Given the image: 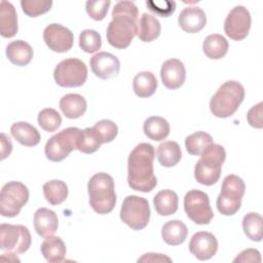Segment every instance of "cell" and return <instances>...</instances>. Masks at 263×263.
I'll return each mask as SVG.
<instances>
[{
    "label": "cell",
    "instance_id": "cell-3",
    "mask_svg": "<svg viewBox=\"0 0 263 263\" xmlns=\"http://www.w3.org/2000/svg\"><path fill=\"white\" fill-rule=\"evenodd\" d=\"M87 191L89 204L96 213L105 215L112 212L116 203V193L114 180L110 175L106 173L93 175L88 181Z\"/></svg>",
    "mask_w": 263,
    "mask_h": 263
},
{
    "label": "cell",
    "instance_id": "cell-17",
    "mask_svg": "<svg viewBox=\"0 0 263 263\" xmlns=\"http://www.w3.org/2000/svg\"><path fill=\"white\" fill-rule=\"evenodd\" d=\"M160 77L166 88L177 89L181 87L186 79L184 64L178 59H170L165 61L160 69Z\"/></svg>",
    "mask_w": 263,
    "mask_h": 263
},
{
    "label": "cell",
    "instance_id": "cell-27",
    "mask_svg": "<svg viewBox=\"0 0 263 263\" xmlns=\"http://www.w3.org/2000/svg\"><path fill=\"white\" fill-rule=\"evenodd\" d=\"M156 156L162 166L172 167L181 160L182 151L177 142L165 141L157 147Z\"/></svg>",
    "mask_w": 263,
    "mask_h": 263
},
{
    "label": "cell",
    "instance_id": "cell-40",
    "mask_svg": "<svg viewBox=\"0 0 263 263\" xmlns=\"http://www.w3.org/2000/svg\"><path fill=\"white\" fill-rule=\"evenodd\" d=\"M110 0H96L86 1L85 10L87 14L95 21H102L105 18L110 7Z\"/></svg>",
    "mask_w": 263,
    "mask_h": 263
},
{
    "label": "cell",
    "instance_id": "cell-12",
    "mask_svg": "<svg viewBox=\"0 0 263 263\" xmlns=\"http://www.w3.org/2000/svg\"><path fill=\"white\" fill-rule=\"evenodd\" d=\"M184 210L195 224H209L214 218L206 193L200 190H190L184 197Z\"/></svg>",
    "mask_w": 263,
    "mask_h": 263
},
{
    "label": "cell",
    "instance_id": "cell-36",
    "mask_svg": "<svg viewBox=\"0 0 263 263\" xmlns=\"http://www.w3.org/2000/svg\"><path fill=\"white\" fill-rule=\"evenodd\" d=\"M101 45H102L101 35L97 31L86 29L80 33L79 46L83 51L87 53L96 52L101 48Z\"/></svg>",
    "mask_w": 263,
    "mask_h": 263
},
{
    "label": "cell",
    "instance_id": "cell-7",
    "mask_svg": "<svg viewBox=\"0 0 263 263\" xmlns=\"http://www.w3.org/2000/svg\"><path fill=\"white\" fill-rule=\"evenodd\" d=\"M81 135L82 129L77 127H68L53 135L45 144L46 157L54 162L64 160L74 149L78 148Z\"/></svg>",
    "mask_w": 263,
    "mask_h": 263
},
{
    "label": "cell",
    "instance_id": "cell-33",
    "mask_svg": "<svg viewBox=\"0 0 263 263\" xmlns=\"http://www.w3.org/2000/svg\"><path fill=\"white\" fill-rule=\"evenodd\" d=\"M212 144L213 138L205 132H196L185 139L186 150L191 155H200Z\"/></svg>",
    "mask_w": 263,
    "mask_h": 263
},
{
    "label": "cell",
    "instance_id": "cell-16",
    "mask_svg": "<svg viewBox=\"0 0 263 263\" xmlns=\"http://www.w3.org/2000/svg\"><path fill=\"white\" fill-rule=\"evenodd\" d=\"M89 65L93 74L101 79L112 78L120 70L118 58L106 51H101L92 55L89 60Z\"/></svg>",
    "mask_w": 263,
    "mask_h": 263
},
{
    "label": "cell",
    "instance_id": "cell-23",
    "mask_svg": "<svg viewBox=\"0 0 263 263\" xmlns=\"http://www.w3.org/2000/svg\"><path fill=\"white\" fill-rule=\"evenodd\" d=\"M10 133L20 144L27 147H33L38 145L41 139L37 128L30 123L24 121L13 123L10 127Z\"/></svg>",
    "mask_w": 263,
    "mask_h": 263
},
{
    "label": "cell",
    "instance_id": "cell-9",
    "mask_svg": "<svg viewBox=\"0 0 263 263\" xmlns=\"http://www.w3.org/2000/svg\"><path fill=\"white\" fill-rule=\"evenodd\" d=\"M28 200L29 190L26 185L16 181L8 182L1 189L0 213L3 217H15Z\"/></svg>",
    "mask_w": 263,
    "mask_h": 263
},
{
    "label": "cell",
    "instance_id": "cell-19",
    "mask_svg": "<svg viewBox=\"0 0 263 263\" xmlns=\"http://www.w3.org/2000/svg\"><path fill=\"white\" fill-rule=\"evenodd\" d=\"M58 226L59 219L53 211L46 208H40L35 212L34 227L40 236L47 237L54 234Z\"/></svg>",
    "mask_w": 263,
    "mask_h": 263
},
{
    "label": "cell",
    "instance_id": "cell-22",
    "mask_svg": "<svg viewBox=\"0 0 263 263\" xmlns=\"http://www.w3.org/2000/svg\"><path fill=\"white\" fill-rule=\"evenodd\" d=\"M6 57L13 65L27 66L33 58V48L24 40H14L6 46Z\"/></svg>",
    "mask_w": 263,
    "mask_h": 263
},
{
    "label": "cell",
    "instance_id": "cell-42",
    "mask_svg": "<svg viewBox=\"0 0 263 263\" xmlns=\"http://www.w3.org/2000/svg\"><path fill=\"white\" fill-rule=\"evenodd\" d=\"M247 119L251 126L256 128L262 127V103H258L249 110Z\"/></svg>",
    "mask_w": 263,
    "mask_h": 263
},
{
    "label": "cell",
    "instance_id": "cell-4",
    "mask_svg": "<svg viewBox=\"0 0 263 263\" xmlns=\"http://www.w3.org/2000/svg\"><path fill=\"white\" fill-rule=\"evenodd\" d=\"M245 99L243 86L234 80L224 82L210 101L211 112L219 118L233 115Z\"/></svg>",
    "mask_w": 263,
    "mask_h": 263
},
{
    "label": "cell",
    "instance_id": "cell-5",
    "mask_svg": "<svg viewBox=\"0 0 263 263\" xmlns=\"http://www.w3.org/2000/svg\"><path fill=\"white\" fill-rule=\"evenodd\" d=\"M225 158L226 152L223 146L214 143L210 145L200 154V159L195 164L194 177L196 181L205 186L217 183L221 176Z\"/></svg>",
    "mask_w": 263,
    "mask_h": 263
},
{
    "label": "cell",
    "instance_id": "cell-1",
    "mask_svg": "<svg viewBox=\"0 0 263 263\" xmlns=\"http://www.w3.org/2000/svg\"><path fill=\"white\" fill-rule=\"evenodd\" d=\"M139 10L132 1H119L112 10V21L107 28V40L115 48L123 49L129 46L138 34Z\"/></svg>",
    "mask_w": 263,
    "mask_h": 263
},
{
    "label": "cell",
    "instance_id": "cell-26",
    "mask_svg": "<svg viewBox=\"0 0 263 263\" xmlns=\"http://www.w3.org/2000/svg\"><path fill=\"white\" fill-rule=\"evenodd\" d=\"M161 32L159 21L147 12L143 13L138 24V37L143 42H151L155 40Z\"/></svg>",
    "mask_w": 263,
    "mask_h": 263
},
{
    "label": "cell",
    "instance_id": "cell-20",
    "mask_svg": "<svg viewBox=\"0 0 263 263\" xmlns=\"http://www.w3.org/2000/svg\"><path fill=\"white\" fill-rule=\"evenodd\" d=\"M17 33V14L14 6L5 0L0 2V34L11 38Z\"/></svg>",
    "mask_w": 263,
    "mask_h": 263
},
{
    "label": "cell",
    "instance_id": "cell-21",
    "mask_svg": "<svg viewBox=\"0 0 263 263\" xmlns=\"http://www.w3.org/2000/svg\"><path fill=\"white\" fill-rule=\"evenodd\" d=\"M87 108L85 99L78 93L65 95L60 100V109L63 114L70 119H76L81 117Z\"/></svg>",
    "mask_w": 263,
    "mask_h": 263
},
{
    "label": "cell",
    "instance_id": "cell-10",
    "mask_svg": "<svg viewBox=\"0 0 263 263\" xmlns=\"http://www.w3.org/2000/svg\"><path fill=\"white\" fill-rule=\"evenodd\" d=\"M53 78L62 87H78L86 81L87 67L79 59H66L57 65Z\"/></svg>",
    "mask_w": 263,
    "mask_h": 263
},
{
    "label": "cell",
    "instance_id": "cell-38",
    "mask_svg": "<svg viewBox=\"0 0 263 263\" xmlns=\"http://www.w3.org/2000/svg\"><path fill=\"white\" fill-rule=\"evenodd\" d=\"M102 143L97 137L92 127H86L82 130V135L80 137L78 143V150L85 154H90L99 150Z\"/></svg>",
    "mask_w": 263,
    "mask_h": 263
},
{
    "label": "cell",
    "instance_id": "cell-24",
    "mask_svg": "<svg viewBox=\"0 0 263 263\" xmlns=\"http://www.w3.org/2000/svg\"><path fill=\"white\" fill-rule=\"evenodd\" d=\"M41 254L49 263L62 262L66 255V246L59 236H47L41 243Z\"/></svg>",
    "mask_w": 263,
    "mask_h": 263
},
{
    "label": "cell",
    "instance_id": "cell-32",
    "mask_svg": "<svg viewBox=\"0 0 263 263\" xmlns=\"http://www.w3.org/2000/svg\"><path fill=\"white\" fill-rule=\"evenodd\" d=\"M45 199L52 205L64 202L68 196V186L61 180H51L43 185Z\"/></svg>",
    "mask_w": 263,
    "mask_h": 263
},
{
    "label": "cell",
    "instance_id": "cell-41",
    "mask_svg": "<svg viewBox=\"0 0 263 263\" xmlns=\"http://www.w3.org/2000/svg\"><path fill=\"white\" fill-rule=\"evenodd\" d=\"M146 5L151 10L152 12L162 16L166 17L170 16L172 13H174L176 9V2L174 1H154V0H149L146 1Z\"/></svg>",
    "mask_w": 263,
    "mask_h": 263
},
{
    "label": "cell",
    "instance_id": "cell-37",
    "mask_svg": "<svg viewBox=\"0 0 263 263\" xmlns=\"http://www.w3.org/2000/svg\"><path fill=\"white\" fill-rule=\"evenodd\" d=\"M92 129L95 130L97 137L99 138L102 144L112 142L118 133V127L116 123L108 119H103L98 121L92 126Z\"/></svg>",
    "mask_w": 263,
    "mask_h": 263
},
{
    "label": "cell",
    "instance_id": "cell-44",
    "mask_svg": "<svg viewBox=\"0 0 263 263\" xmlns=\"http://www.w3.org/2000/svg\"><path fill=\"white\" fill-rule=\"evenodd\" d=\"M171 262V258L162 255V254H155V253H147L143 255L141 258L138 259V262Z\"/></svg>",
    "mask_w": 263,
    "mask_h": 263
},
{
    "label": "cell",
    "instance_id": "cell-2",
    "mask_svg": "<svg viewBox=\"0 0 263 263\" xmlns=\"http://www.w3.org/2000/svg\"><path fill=\"white\" fill-rule=\"evenodd\" d=\"M155 150L151 144L141 143L129 153L127 160V183L137 191L150 192L157 185L153 172Z\"/></svg>",
    "mask_w": 263,
    "mask_h": 263
},
{
    "label": "cell",
    "instance_id": "cell-34",
    "mask_svg": "<svg viewBox=\"0 0 263 263\" xmlns=\"http://www.w3.org/2000/svg\"><path fill=\"white\" fill-rule=\"evenodd\" d=\"M262 222L263 219L258 213L251 212L243 217V232L251 240L260 241L262 239Z\"/></svg>",
    "mask_w": 263,
    "mask_h": 263
},
{
    "label": "cell",
    "instance_id": "cell-29",
    "mask_svg": "<svg viewBox=\"0 0 263 263\" xmlns=\"http://www.w3.org/2000/svg\"><path fill=\"white\" fill-rule=\"evenodd\" d=\"M228 41L220 34L209 35L202 44L204 54L212 60H219L225 57L228 51Z\"/></svg>",
    "mask_w": 263,
    "mask_h": 263
},
{
    "label": "cell",
    "instance_id": "cell-45",
    "mask_svg": "<svg viewBox=\"0 0 263 263\" xmlns=\"http://www.w3.org/2000/svg\"><path fill=\"white\" fill-rule=\"evenodd\" d=\"M0 140H1V159L6 158L12 150V144L10 142V139L5 135V134H1L0 136Z\"/></svg>",
    "mask_w": 263,
    "mask_h": 263
},
{
    "label": "cell",
    "instance_id": "cell-31",
    "mask_svg": "<svg viewBox=\"0 0 263 263\" xmlns=\"http://www.w3.org/2000/svg\"><path fill=\"white\" fill-rule=\"evenodd\" d=\"M133 87L138 97L148 98L155 92L157 87V79L152 72H140L134 78Z\"/></svg>",
    "mask_w": 263,
    "mask_h": 263
},
{
    "label": "cell",
    "instance_id": "cell-30",
    "mask_svg": "<svg viewBox=\"0 0 263 263\" xmlns=\"http://www.w3.org/2000/svg\"><path fill=\"white\" fill-rule=\"evenodd\" d=\"M154 208L160 216H170L178 210V195L173 190H161L153 198Z\"/></svg>",
    "mask_w": 263,
    "mask_h": 263
},
{
    "label": "cell",
    "instance_id": "cell-39",
    "mask_svg": "<svg viewBox=\"0 0 263 263\" xmlns=\"http://www.w3.org/2000/svg\"><path fill=\"white\" fill-rule=\"evenodd\" d=\"M21 6L23 11L31 17L39 16L49 11L52 6L50 0H22Z\"/></svg>",
    "mask_w": 263,
    "mask_h": 263
},
{
    "label": "cell",
    "instance_id": "cell-18",
    "mask_svg": "<svg viewBox=\"0 0 263 263\" xmlns=\"http://www.w3.org/2000/svg\"><path fill=\"white\" fill-rule=\"evenodd\" d=\"M178 23L183 31L187 33H197L204 28L206 16L201 8L189 6L180 12Z\"/></svg>",
    "mask_w": 263,
    "mask_h": 263
},
{
    "label": "cell",
    "instance_id": "cell-14",
    "mask_svg": "<svg viewBox=\"0 0 263 263\" xmlns=\"http://www.w3.org/2000/svg\"><path fill=\"white\" fill-rule=\"evenodd\" d=\"M46 45L55 52H66L73 46V33L60 24H50L43 31Z\"/></svg>",
    "mask_w": 263,
    "mask_h": 263
},
{
    "label": "cell",
    "instance_id": "cell-15",
    "mask_svg": "<svg viewBox=\"0 0 263 263\" xmlns=\"http://www.w3.org/2000/svg\"><path fill=\"white\" fill-rule=\"evenodd\" d=\"M189 251L198 260H209L218 251L217 238L211 232L198 231L190 239Z\"/></svg>",
    "mask_w": 263,
    "mask_h": 263
},
{
    "label": "cell",
    "instance_id": "cell-25",
    "mask_svg": "<svg viewBox=\"0 0 263 263\" xmlns=\"http://www.w3.org/2000/svg\"><path fill=\"white\" fill-rule=\"evenodd\" d=\"M187 234L188 229L180 220L168 221L161 228L162 239L170 246H179L183 243Z\"/></svg>",
    "mask_w": 263,
    "mask_h": 263
},
{
    "label": "cell",
    "instance_id": "cell-43",
    "mask_svg": "<svg viewBox=\"0 0 263 263\" xmlns=\"http://www.w3.org/2000/svg\"><path fill=\"white\" fill-rule=\"evenodd\" d=\"M233 262H261V255L258 250L247 249L238 254V256L233 260Z\"/></svg>",
    "mask_w": 263,
    "mask_h": 263
},
{
    "label": "cell",
    "instance_id": "cell-6",
    "mask_svg": "<svg viewBox=\"0 0 263 263\" xmlns=\"http://www.w3.org/2000/svg\"><path fill=\"white\" fill-rule=\"evenodd\" d=\"M246 185L242 179L236 175H228L224 178L221 193L217 198V209L224 216L236 214L241 205Z\"/></svg>",
    "mask_w": 263,
    "mask_h": 263
},
{
    "label": "cell",
    "instance_id": "cell-8",
    "mask_svg": "<svg viewBox=\"0 0 263 263\" xmlns=\"http://www.w3.org/2000/svg\"><path fill=\"white\" fill-rule=\"evenodd\" d=\"M150 214V206L146 198L138 195H128L122 202L120 219L132 229L141 230L148 225Z\"/></svg>",
    "mask_w": 263,
    "mask_h": 263
},
{
    "label": "cell",
    "instance_id": "cell-28",
    "mask_svg": "<svg viewBox=\"0 0 263 263\" xmlns=\"http://www.w3.org/2000/svg\"><path fill=\"white\" fill-rule=\"evenodd\" d=\"M145 135L153 141L164 140L170 134V123L160 116L148 117L143 125Z\"/></svg>",
    "mask_w": 263,
    "mask_h": 263
},
{
    "label": "cell",
    "instance_id": "cell-11",
    "mask_svg": "<svg viewBox=\"0 0 263 263\" xmlns=\"http://www.w3.org/2000/svg\"><path fill=\"white\" fill-rule=\"evenodd\" d=\"M31 234L23 225L1 224L0 226V249L10 253L22 254L31 246Z\"/></svg>",
    "mask_w": 263,
    "mask_h": 263
},
{
    "label": "cell",
    "instance_id": "cell-13",
    "mask_svg": "<svg viewBox=\"0 0 263 263\" xmlns=\"http://www.w3.org/2000/svg\"><path fill=\"white\" fill-rule=\"evenodd\" d=\"M251 14L249 10L237 5L230 10L224 22V31L226 35L235 41L245 39L251 28Z\"/></svg>",
    "mask_w": 263,
    "mask_h": 263
},
{
    "label": "cell",
    "instance_id": "cell-35",
    "mask_svg": "<svg viewBox=\"0 0 263 263\" xmlns=\"http://www.w3.org/2000/svg\"><path fill=\"white\" fill-rule=\"evenodd\" d=\"M38 123L45 132L52 133L61 126L62 117L57 110L52 108H45L38 114Z\"/></svg>",
    "mask_w": 263,
    "mask_h": 263
}]
</instances>
